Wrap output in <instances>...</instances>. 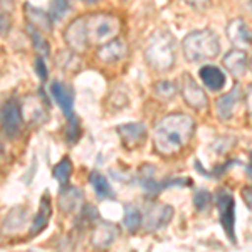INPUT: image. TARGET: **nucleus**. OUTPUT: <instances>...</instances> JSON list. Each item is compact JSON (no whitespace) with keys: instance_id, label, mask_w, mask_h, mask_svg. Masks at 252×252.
Returning a JSON list of instances; mask_svg holds the SVG:
<instances>
[{"instance_id":"14","label":"nucleus","mask_w":252,"mask_h":252,"mask_svg":"<svg viewBox=\"0 0 252 252\" xmlns=\"http://www.w3.org/2000/svg\"><path fill=\"white\" fill-rule=\"evenodd\" d=\"M242 91L241 86H235L232 91L225 93L215 101V109H217V116L222 121H229L230 118H234L235 111H237L239 104H241Z\"/></svg>"},{"instance_id":"12","label":"nucleus","mask_w":252,"mask_h":252,"mask_svg":"<svg viewBox=\"0 0 252 252\" xmlns=\"http://www.w3.org/2000/svg\"><path fill=\"white\" fill-rule=\"evenodd\" d=\"M128 54V44L123 39H111L108 42L101 44L96 51V58L104 64H116L123 61Z\"/></svg>"},{"instance_id":"32","label":"nucleus","mask_w":252,"mask_h":252,"mask_svg":"<svg viewBox=\"0 0 252 252\" xmlns=\"http://www.w3.org/2000/svg\"><path fill=\"white\" fill-rule=\"evenodd\" d=\"M241 193H242V198H244V202H246L247 209H252V200H251V187H249V185H247V187H244Z\"/></svg>"},{"instance_id":"7","label":"nucleus","mask_w":252,"mask_h":252,"mask_svg":"<svg viewBox=\"0 0 252 252\" xmlns=\"http://www.w3.org/2000/svg\"><path fill=\"white\" fill-rule=\"evenodd\" d=\"M0 126L9 138H17L22 135L24 116L17 99H7L5 103L0 104Z\"/></svg>"},{"instance_id":"33","label":"nucleus","mask_w":252,"mask_h":252,"mask_svg":"<svg viewBox=\"0 0 252 252\" xmlns=\"http://www.w3.org/2000/svg\"><path fill=\"white\" fill-rule=\"evenodd\" d=\"M83 2H86V3H94V2H97V0H83Z\"/></svg>"},{"instance_id":"27","label":"nucleus","mask_w":252,"mask_h":252,"mask_svg":"<svg viewBox=\"0 0 252 252\" xmlns=\"http://www.w3.org/2000/svg\"><path fill=\"white\" fill-rule=\"evenodd\" d=\"M153 93L155 96H158L160 99H172V97L177 94V84H173L172 81L161 79L158 83L153 84Z\"/></svg>"},{"instance_id":"18","label":"nucleus","mask_w":252,"mask_h":252,"mask_svg":"<svg viewBox=\"0 0 252 252\" xmlns=\"http://www.w3.org/2000/svg\"><path fill=\"white\" fill-rule=\"evenodd\" d=\"M200 79L204 83V86L209 89V91H220L225 86L227 79H225V74L222 72L220 67L217 66H204L200 67Z\"/></svg>"},{"instance_id":"34","label":"nucleus","mask_w":252,"mask_h":252,"mask_svg":"<svg viewBox=\"0 0 252 252\" xmlns=\"http://www.w3.org/2000/svg\"><path fill=\"white\" fill-rule=\"evenodd\" d=\"M0 152H2V141H0Z\"/></svg>"},{"instance_id":"8","label":"nucleus","mask_w":252,"mask_h":252,"mask_svg":"<svg viewBox=\"0 0 252 252\" xmlns=\"http://www.w3.org/2000/svg\"><path fill=\"white\" fill-rule=\"evenodd\" d=\"M177 89L180 91L184 101L190 108L197 109V111H202V109H205L209 106V97H207L205 91L189 72H184V74L180 76Z\"/></svg>"},{"instance_id":"21","label":"nucleus","mask_w":252,"mask_h":252,"mask_svg":"<svg viewBox=\"0 0 252 252\" xmlns=\"http://www.w3.org/2000/svg\"><path fill=\"white\" fill-rule=\"evenodd\" d=\"M89 182H91L93 189L97 195L99 200H106V198H115V190H113L111 184L103 173L99 172H93L91 177H89Z\"/></svg>"},{"instance_id":"30","label":"nucleus","mask_w":252,"mask_h":252,"mask_svg":"<svg viewBox=\"0 0 252 252\" xmlns=\"http://www.w3.org/2000/svg\"><path fill=\"white\" fill-rule=\"evenodd\" d=\"M184 2L187 3V5L192 7V9L200 10V12L209 10L210 5H212V2H210V0H184Z\"/></svg>"},{"instance_id":"13","label":"nucleus","mask_w":252,"mask_h":252,"mask_svg":"<svg viewBox=\"0 0 252 252\" xmlns=\"http://www.w3.org/2000/svg\"><path fill=\"white\" fill-rule=\"evenodd\" d=\"M51 94L56 99L58 106L61 108V111L64 113V116L67 118V121L72 120V118H76V115H74V93H72L71 88L66 86L64 83H61V81H54V83L51 84Z\"/></svg>"},{"instance_id":"4","label":"nucleus","mask_w":252,"mask_h":252,"mask_svg":"<svg viewBox=\"0 0 252 252\" xmlns=\"http://www.w3.org/2000/svg\"><path fill=\"white\" fill-rule=\"evenodd\" d=\"M84 29H86L89 46H101L120 34L121 22L116 15L99 12V14H91L84 17Z\"/></svg>"},{"instance_id":"23","label":"nucleus","mask_w":252,"mask_h":252,"mask_svg":"<svg viewBox=\"0 0 252 252\" xmlns=\"http://www.w3.org/2000/svg\"><path fill=\"white\" fill-rule=\"evenodd\" d=\"M141 210L138 209V205L135 204H128L125 207V215H123V223L126 227V230L131 234L138 232V229L141 227Z\"/></svg>"},{"instance_id":"26","label":"nucleus","mask_w":252,"mask_h":252,"mask_svg":"<svg viewBox=\"0 0 252 252\" xmlns=\"http://www.w3.org/2000/svg\"><path fill=\"white\" fill-rule=\"evenodd\" d=\"M71 10V3L69 0H51L49 2V17L52 19V22H58V20L66 17V14Z\"/></svg>"},{"instance_id":"11","label":"nucleus","mask_w":252,"mask_h":252,"mask_svg":"<svg viewBox=\"0 0 252 252\" xmlns=\"http://www.w3.org/2000/svg\"><path fill=\"white\" fill-rule=\"evenodd\" d=\"M223 67L229 71V74H232L235 79H242L249 74L251 69V59L244 49H232L229 51L222 59Z\"/></svg>"},{"instance_id":"25","label":"nucleus","mask_w":252,"mask_h":252,"mask_svg":"<svg viewBox=\"0 0 252 252\" xmlns=\"http://www.w3.org/2000/svg\"><path fill=\"white\" fill-rule=\"evenodd\" d=\"M27 34H29V37L32 40V46H34V49L40 56H47L49 52H51V46H49L47 39L42 35V32L34 29V27H31V26H27Z\"/></svg>"},{"instance_id":"28","label":"nucleus","mask_w":252,"mask_h":252,"mask_svg":"<svg viewBox=\"0 0 252 252\" xmlns=\"http://www.w3.org/2000/svg\"><path fill=\"white\" fill-rule=\"evenodd\" d=\"M12 27V7L0 3V37L9 34Z\"/></svg>"},{"instance_id":"24","label":"nucleus","mask_w":252,"mask_h":252,"mask_svg":"<svg viewBox=\"0 0 252 252\" xmlns=\"http://www.w3.org/2000/svg\"><path fill=\"white\" fill-rule=\"evenodd\" d=\"M52 175H54V178L59 182L63 189H64V187H67L69 178H71V175H72V163H71V160H69L67 157H64L63 160H61L59 163L54 166V170H52Z\"/></svg>"},{"instance_id":"5","label":"nucleus","mask_w":252,"mask_h":252,"mask_svg":"<svg viewBox=\"0 0 252 252\" xmlns=\"http://www.w3.org/2000/svg\"><path fill=\"white\" fill-rule=\"evenodd\" d=\"M173 207L161 202H146L145 210L141 212V225L146 232H157L168 225L173 219Z\"/></svg>"},{"instance_id":"9","label":"nucleus","mask_w":252,"mask_h":252,"mask_svg":"<svg viewBox=\"0 0 252 252\" xmlns=\"http://www.w3.org/2000/svg\"><path fill=\"white\" fill-rule=\"evenodd\" d=\"M121 143L126 150H136L145 145L148 138V129L143 123H125L116 128Z\"/></svg>"},{"instance_id":"6","label":"nucleus","mask_w":252,"mask_h":252,"mask_svg":"<svg viewBox=\"0 0 252 252\" xmlns=\"http://www.w3.org/2000/svg\"><path fill=\"white\" fill-rule=\"evenodd\" d=\"M215 204H217L219 220L227 234L229 241L235 244V202L234 195L227 189H219L215 193Z\"/></svg>"},{"instance_id":"10","label":"nucleus","mask_w":252,"mask_h":252,"mask_svg":"<svg viewBox=\"0 0 252 252\" xmlns=\"http://www.w3.org/2000/svg\"><path fill=\"white\" fill-rule=\"evenodd\" d=\"M64 40H66L71 52L81 54V52L86 51L89 47V44L86 37V29H84V17L74 19L66 29H64Z\"/></svg>"},{"instance_id":"17","label":"nucleus","mask_w":252,"mask_h":252,"mask_svg":"<svg viewBox=\"0 0 252 252\" xmlns=\"http://www.w3.org/2000/svg\"><path fill=\"white\" fill-rule=\"evenodd\" d=\"M118 235H120V230H118L116 225H113L109 222H101L97 223L94 232H93V246L106 249L116 241Z\"/></svg>"},{"instance_id":"22","label":"nucleus","mask_w":252,"mask_h":252,"mask_svg":"<svg viewBox=\"0 0 252 252\" xmlns=\"http://www.w3.org/2000/svg\"><path fill=\"white\" fill-rule=\"evenodd\" d=\"M26 220H27L26 209H24L22 205L14 207L9 212V215L5 217V220H3V229H5L7 232H17V230H20L24 227Z\"/></svg>"},{"instance_id":"20","label":"nucleus","mask_w":252,"mask_h":252,"mask_svg":"<svg viewBox=\"0 0 252 252\" xmlns=\"http://www.w3.org/2000/svg\"><path fill=\"white\" fill-rule=\"evenodd\" d=\"M81 204H83V192L79 189H66L59 195V207L63 212L71 214L74 210H78Z\"/></svg>"},{"instance_id":"2","label":"nucleus","mask_w":252,"mask_h":252,"mask_svg":"<svg viewBox=\"0 0 252 252\" xmlns=\"http://www.w3.org/2000/svg\"><path fill=\"white\" fill-rule=\"evenodd\" d=\"M182 52L189 63L215 59L220 52V39L210 29L192 31L182 40Z\"/></svg>"},{"instance_id":"1","label":"nucleus","mask_w":252,"mask_h":252,"mask_svg":"<svg viewBox=\"0 0 252 252\" xmlns=\"http://www.w3.org/2000/svg\"><path fill=\"white\" fill-rule=\"evenodd\" d=\"M195 133V121L185 113H170L153 129V148L160 157H175L187 148Z\"/></svg>"},{"instance_id":"16","label":"nucleus","mask_w":252,"mask_h":252,"mask_svg":"<svg viewBox=\"0 0 252 252\" xmlns=\"http://www.w3.org/2000/svg\"><path fill=\"white\" fill-rule=\"evenodd\" d=\"M24 15H26V20H27V26L34 27L44 34H49L52 32V19L49 17L47 12H44L42 9L35 5H31L29 2L24 3Z\"/></svg>"},{"instance_id":"29","label":"nucleus","mask_w":252,"mask_h":252,"mask_svg":"<svg viewBox=\"0 0 252 252\" xmlns=\"http://www.w3.org/2000/svg\"><path fill=\"white\" fill-rule=\"evenodd\" d=\"M193 205L198 212H205L212 205V197H210V193L207 190H197L193 195Z\"/></svg>"},{"instance_id":"19","label":"nucleus","mask_w":252,"mask_h":252,"mask_svg":"<svg viewBox=\"0 0 252 252\" xmlns=\"http://www.w3.org/2000/svg\"><path fill=\"white\" fill-rule=\"evenodd\" d=\"M51 214H52V210H51V200H49V195H44V197L40 198L39 212L31 223V230H29L31 235H37L46 229L49 220H51Z\"/></svg>"},{"instance_id":"31","label":"nucleus","mask_w":252,"mask_h":252,"mask_svg":"<svg viewBox=\"0 0 252 252\" xmlns=\"http://www.w3.org/2000/svg\"><path fill=\"white\" fill-rule=\"evenodd\" d=\"M35 71H37V74H39V79L44 83V81L47 79V67H46V64H44L42 58L35 59Z\"/></svg>"},{"instance_id":"3","label":"nucleus","mask_w":252,"mask_h":252,"mask_svg":"<svg viewBox=\"0 0 252 252\" xmlns=\"http://www.w3.org/2000/svg\"><path fill=\"white\" fill-rule=\"evenodd\" d=\"M145 61L152 69L166 72L175 66V39L168 31H157L145 46Z\"/></svg>"},{"instance_id":"15","label":"nucleus","mask_w":252,"mask_h":252,"mask_svg":"<svg viewBox=\"0 0 252 252\" xmlns=\"http://www.w3.org/2000/svg\"><path fill=\"white\" fill-rule=\"evenodd\" d=\"M227 37L237 49L251 47V27L244 19H232L227 26Z\"/></svg>"}]
</instances>
